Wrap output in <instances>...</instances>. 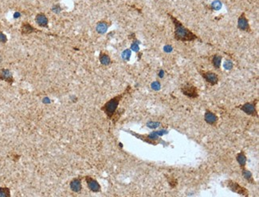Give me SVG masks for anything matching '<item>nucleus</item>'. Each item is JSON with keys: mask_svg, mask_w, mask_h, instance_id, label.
<instances>
[{"mask_svg": "<svg viewBox=\"0 0 259 197\" xmlns=\"http://www.w3.org/2000/svg\"><path fill=\"white\" fill-rule=\"evenodd\" d=\"M168 15L171 18L174 25V38L175 40L180 41V42H193V41L199 40L202 42L199 36H197L191 30L184 26V25L178 18H176L170 13H168Z\"/></svg>", "mask_w": 259, "mask_h": 197, "instance_id": "nucleus-1", "label": "nucleus"}, {"mask_svg": "<svg viewBox=\"0 0 259 197\" xmlns=\"http://www.w3.org/2000/svg\"><path fill=\"white\" fill-rule=\"evenodd\" d=\"M132 88L131 86H128L126 89L125 91L123 92L122 94H118L117 96H115L113 97V98H111L110 100H108L107 102L104 105V106L100 108V110L103 111L105 115L107 116L109 120H112L113 119V116L115 115L116 113V112L117 111V108H118V106H119V104L120 102L121 101L124 97L127 95L129 93V91L131 90Z\"/></svg>", "mask_w": 259, "mask_h": 197, "instance_id": "nucleus-2", "label": "nucleus"}, {"mask_svg": "<svg viewBox=\"0 0 259 197\" xmlns=\"http://www.w3.org/2000/svg\"><path fill=\"white\" fill-rule=\"evenodd\" d=\"M225 184L228 188L233 192L238 193L241 196H249V191L245 187L240 185L238 182H235L232 180H227L225 181Z\"/></svg>", "mask_w": 259, "mask_h": 197, "instance_id": "nucleus-3", "label": "nucleus"}, {"mask_svg": "<svg viewBox=\"0 0 259 197\" xmlns=\"http://www.w3.org/2000/svg\"><path fill=\"white\" fill-rule=\"evenodd\" d=\"M126 132H129L130 133H132V135H133L135 137H137V138H139L140 140H142L144 142H147L148 144H151V145H156L159 143H161V140L158 137V135L156 132L154 133H151L150 134L148 135H139L137 134L136 133H134L132 131H129V130H127Z\"/></svg>", "mask_w": 259, "mask_h": 197, "instance_id": "nucleus-4", "label": "nucleus"}, {"mask_svg": "<svg viewBox=\"0 0 259 197\" xmlns=\"http://www.w3.org/2000/svg\"><path fill=\"white\" fill-rule=\"evenodd\" d=\"M258 99L254 100L252 102H246L243 105L238 106V108L242 112H244L247 115L252 116V117H258V110H257V104H258Z\"/></svg>", "mask_w": 259, "mask_h": 197, "instance_id": "nucleus-5", "label": "nucleus"}, {"mask_svg": "<svg viewBox=\"0 0 259 197\" xmlns=\"http://www.w3.org/2000/svg\"><path fill=\"white\" fill-rule=\"evenodd\" d=\"M181 92L182 94L188 98L195 99L199 97V92H198V88L195 87L191 84H186L183 86L181 87Z\"/></svg>", "mask_w": 259, "mask_h": 197, "instance_id": "nucleus-6", "label": "nucleus"}, {"mask_svg": "<svg viewBox=\"0 0 259 197\" xmlns=\"http://www.w3.org/2000/svg\"><path fill=\"white\" fill-rule=\"evenodd\" d=\"M199 74H201L202 78L209 83L211 86H215L219 83V75L211 71H203V70H199Z\"/></svg>", "mask_w": 259, "mask_h": 197, "instance_id": "nucleus-7", "label": "nucleus"}, {"mask_svg": "<svg viewBox=\"0 0 259 197\" xmlns=\"http://www.w3.org/2000/svg\"><path fill=\"white\" fill-rule=\"evenodd\" d=\"M238 28L242 31L247 32V33L251 31V26H250V24H249V21H248L247 18L246 16V14L244 12L242 14H241V15L238 18Z\"/></svg>", "mask_w": 259, "mask_h": 197, "instance_id": "nucleus-8", "label": "nucleus"}, {"mask_svg": "<svg viewBox=\"0 0 259 197\" xmlns=\"http://www.w3.org/2000/svg\"><path fill=\"white\" fill-rule=\"evenodd\" d=\"M85 180H86L87 186H88V189L90 191H93V192H100L101 191V187H100V184L98 183V181L96 179H94V178L89 176H86L85 177Z\"/></svg>", "mask_w": 259, "mask_h": 197, "instance_id": "nucleus-9", "label": "nucleus"}, {"mask_svg": "<svg viewBox=\"0 0 259 197\" xmlns=\"http://www.w3.org/2000/svg\"><path fill=\"white\" fill-rule=\"evenodd\" d=\"M0 80L4 81L10 85H12L14 81L11 71L6 68L0 69Z\"/></svg>", "mask_w": 259, "mask_h": 197, "instance_id": "nucleus-10", "label": "nucleus"}, {"mask_svg": "<svg viewBox=\"0 0 259 197\" xmlns=\"http://www.w3.org/2000/svg\"><path fill=\"white\" fill-rule=\"evenodd\" d=\"M20 31H21V34H23V35H28V34H33V33L41 32L40 30H38L37 28L34 27V26H32L30 23H29L28 22H23V23H22Z\"/></svg>", "mask_w": 259, "mask_h": 197, "instance_id": "nucleus-11", "label": "nucleus"}, {"mask_svg": "<svg viewBox=\"0 0 259 197\" xmlns=\"http://www.w3.org/2000/svg\"><path fill=\"white\" fill-rule=\"evenodd\" d=\"M204 120L208 125H215L219 120V117L215 113L211 112L209 109H206L205 114H204Z\"/></svg>", "mask_w": 259, "mask_h": 197, "instance_id": "nucleus-12", "label": "nucleus"}, {"mask_svg": "<svg viewBox=\"0 0 259 197\" xmlns=\"http://www.w3.org/2000/svg\"><path fill=\"white\" fill-rule=\"evenodd\" d=\"M35 22L38 25L41 27H45L47 28L49 25V19L46 14H44L42 12L38 13L35 16Z\"/></svg>", "mask_w": 259, "mask_h": 197, "instance_id": "nucleus-13", "label": "nucleus"}, {"mask_svg": "<svg viewBox=\"0 0 259 197\" xmlns=\"http://www.w3.org/2000/svg\"><path fill=\"white\" fill-rule=\"evenodd\" d=\"M69 187L70 189L74 192L76 193H79L82 190V183H81V179L80 177L77 178H74L70 181L69 183Z\"/></svg>", "mask_w": 259, "mask_h": 197, "instance_id": "nucleus-14", "label": "nucleus"}, {"mask_svg": "<svg viewBox=\"0 0 259 197\" xmlns=\"http://www.w3.org/2000/svg\"><path fill=\"white\" fill-rule=\"evenodd\" d=\"M111 23H108L105 20H101L97 23L96 26V30L98 34H105L107 30H108V27L110 26Z\"/></svg>", "mask_w": 259, "mask_h": 197, "instance_id": "nucleus-15", "label": "nucleus"}, {"mask_svg": "<svg viewBox=\"0 0 259 197\" xmlns=\"http://www.w3.org/2000/svg\"><path fill=\"white\" fill-rule=\"evenodd\" d=\"M242 176L244 177L246 181H247L249 184H255V181H254V179H253V175L251 173V171L250 170L246 169V167L244 168H242Z\"/></svg>", "mask_w": 259, "mask_h": 197, "instance_id": "nucleus-16", "label": "nucleus"}, {"mask_svg": "<svg viewBox=\"0 0 259 197\" xmlns=\"http://www.w3.org/2000/svg\"><path fill=\"white\" fill-rule=\"evenodd\" d=\"M99 61L102 66H109L112 63V59L110 56L105 52H100L99 55Z\"/></svg>", "mask_w": 259, "mask_h": 197, "instance_id": "nucleus-17", "label": "nucleus"}, {"mask_svg": "<svg viewBox=\"0 0 259 197\" xmlns=\"http://www.w3.org/2000/svg\"><path fill=\"white\" fill-rule=\"evenodd\" d=\"M246 160L247 158L246 157V154L244 151H241L240 152H238L236 156V160L237 162L238 163V164L242 168H244L246 167Z\"/></svg>", "mask_w": 259, "mask_h": 197, "instance_id": "nucleus-18", "label": "nucleus"}, {"mask_svg": "<svg viewBox=\"0 0 259 197\" xmlns=\"http://www.w3.org/2000/svg\"><path fill=\"white\" fill-rule=\"evenodd\" d=\"M222 57L219 55H214L211 56V63L214 68L219 69L221 67V64H222Z\"/></svg>", "mask_w": 259, "mask_h": 197, "instance_id": "nucleus-19", "label": "nucleus"}, {"mask_svg": "<svg viewBox=\"0 0 259 197\" xmlns=\"http://www.w3.org/2000/svg\"><path fill=\"white\" fill-rule=\"evenodd\" d=\"M0 197H11V190L7 187H0Z\"/></svg>", "mask_w": 259, "mask_h": 197, "instance_id": "nucleus-20", "label": "nucleus"}, {"mask_svg": "<svg viewBox=\"0 0 259 197\" xmlns=\"http://www.w3.org/2000/svg\"><path fill=\"white\" fill-rule=\"evenodd\" d=\"M167 177V180H168V184L170 185L171 188H175L178 184V180L175 178H174L172 176H166Z\"/></svg>", "mask_w": 259, "mask_h": 197, "instance_id": "nucleus-21", "label": "nucleus"}, {"mask_svg": "<svg viewBox=\"0 0 259 197\" xmlns=\"http://www.w3.org/2000/svg\"><path fill=\"white\" fill-rule=\"evenodd\" d=\"M132 55V51L130 49H126L123 51L122 55H121V57H122V59L125 61H129L130 60V57H131Z\"/></svg>", "mask_w": 259, "mask_h": 197, "instance_id": "nucleus-22", "label": "nucleus"}, {"mask_svg": "<svg viewBox=\"0 0 259 197\" xmlns=\"http://www.w3.org/2000/svg\"><path fill=\"white\" fill-rule=\"evenodd\" d=\"M222 3L219 0H215L213 3H211V8L214 10V11H219L222 8Z\"/></svg>", "mask_w": 259, "mask_h": 197, "instance_id": "nucleus-23", "label": "nucleus"}, {"mask_svg": "<svg viewBox=\"0 0 259 197\" xmlns=\"http://www.w3.org/2000/svg\"><path fill=\"white\" fill-rule=\"evenodd\" d=\"M138 43H139V42H138L137 40L134 41L133 43H132L131 45V50L132 51H135L136 53H138L139 50V45H138Z\"/></svg>", "mask_w": 259, "mask_h": 197, "instance_id": "nucleus-24", "label": "nucleus"}, {"mask_svg": "<svg viewBox=\"0 0 259 197\" xmlns=\"http://www.w3.org/2000/svg\"><path fill=\"white\" fill-rule=\"evenodd\" d=\"M233 66L234 64L231 60H226L224 64H223V67H224L226 69H227V70H231V69L233 68Z\"/></svg>", "mask_w": 259, "mask_h": 197, "instance_id": "nucleus-25", "label": "nucleus"}, {"mask_svg": "<svg viewBox=\"0 0 259 197\" xmlns=\"http://www.w3.org/2000/svg\"><path fill=\"white\" fill-rule=\"evenodd\" d=\"M7 37L6 35L3 31L0 30V43L1 44H5V43H7Z\"/></svg>", "mask_w": 259, "mask_h": 197, "instance_id": "nucleus-26", "label": "nucleus"}, {"mask_svg": "<svg viewBox=\"0 0 259 197\" xmlns=\"http://www.w3.org/2000/svg\"><path fill=\"white\" fill-rule=\"evenodd\" d=\"M151 87L152 89H154V90H156L157 91V90H159V89H160L161 85H160V83H159V81H154V82L151 83Z\"/></svg>", "mask_w": 259, "mask_h": 197, "instance_id": "nucleus-27", "label": "nucleus"}, {"mask_svg": "<svg viewBox=\"0 0 259 197\" xmlns=\"http://www.w3.org/2000/svg\"><path fill=\"white\" fill-rule=\"evenodd\" d=\"M62 11V8H61V6L60 5H54L53 7H52V11L54 12V13H56V14H58L60 11Z\"/></svg>", "mask_w": 259, "mask_h": 197, "instance_id": "nucleus-28", "label": "nucleus"}, {"mask_svg": "<svg viewBox=\"0 0 259 197\" xmlns=\"http://www.w3.org/2000/svg\"><path fill=\"white\" fill-rule=\"evenodd\" d=\"M160 125V123H158V122H149L148 124V126H149L151 129H156L157 128V126L159 125Z\"/></svg>", "mask_w": 259, "mask_h": 197, "instance_id": "nucleus-29", "label": "nucleus"}, {"mask_svg": "<svg viewBox=\"0 0 259 197\" xmlns=\"http://www.w3.org/2000/svg\"><path fill=\"white\" fill-rule=\"evenodd\" d=\"M163 50H164V51L167 52V53H170V52L172 50V47H171V46H170V45H166V46L163 47Z\"/></svg>", "mask_w": 259, "mask_h": 197, "instance_id": "nucleus-30", "label": "nucleus"}, {"mask_svg": "<svg viewBox=\"0 0 259 197\" xmlns=\"http://www.w3.org/2000/svg\"><path fill=\"white\" fill-rule=\"evenodd\" d=\"M163 75H164V71L163 69H160L159 72V77L160 78H162V77H163Z\"/></svg>", "mask_w": 259, "mask_h": 197, "instance_id": "nucleus-31", "label": "nucleus"}, {"mask_svg": "<svg viewBox=\"0 0 259 197\" xmlns=\"http://www.w3.org/2000/svg\"><path fill=\"white\" fill-rule=\"evenodd\" d=\"M21 16V14H20L19 12H15L14 14V18H19Z\"/></svg>", "mask_w": 259, "mask_h": 197, "instance_id": "nucleus-32", "label": "nucleus"}, {"mask_svg": "<svg viewBox=\"0 0 259 197\" xmlns=\"http://www.w3.org/2000/svg\"><path fill=\"white\" fill-rule=\"evenodd\" d=\"M1 61H2V57H1V56H0V62H1Z\"/></svg>", "mask_w": 259, "mask_h": 197, "instance_id": "nucleus-33", "label": "nucleus"}]
</instances>
